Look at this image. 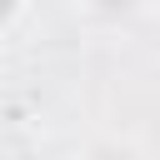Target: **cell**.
I'll return each mask as SVG.
<instances>
[{"label": "cell", "mask_w": 160, "mask_h": 160, "mask_svg": "<svg viewBox=\"0 0 160 160\" xmlns=\"http://www.w3.org/2000/svg\"><path fill=\"white\" fill-rule=\"evenodd\" d=\"M10 10H15V0H0V20H5V15H10Z\"/></svg>", "instance_id": "6da1fadb"}]
</instances>
